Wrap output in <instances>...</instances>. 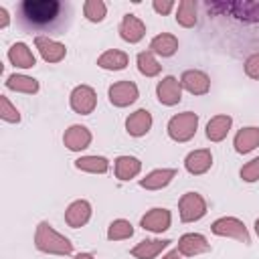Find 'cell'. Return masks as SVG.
Returning <instances> with one entry per match:
<instances>
[{
  "mask_svg": "<svg viewBox=\"0 0 259 259\" xmlns=\"http://www.w3.org/2000/svg\"><path fill=\"white\" fill-rule=\"evenodd\" d=\"M152 127V113L148 109H136L134 113H130V117L125 119V132L134 138H142L150 132Z\"/></svg>",
  "mask_w": 259,
  "mask_h": 259,
  "instance_id": "obj_18",
  "label": "cell"
},
{
  "mask_svg": "<svg viewBox=\"0 0 259 259\" xmlns=\"http://www.w3.org/2000/svg\"><path fill=\"white\" fill-rule=\"evenodd\" d=\"M127 61L130 57L119 49H109L97 57V65L105 71H121L127 67Z\"/></svg>",
  "mask_w": 259,
  "mask_h": 259,
  "instance_id": "obj_25",
  "label": "cell"
},
{
  "mask_svg": "<svg viewBox=\"0 0 259 259\" xmlns=\"http://www.w3.org/2000/svg\"><path fill=\"white\" fill-rule=\"evenodd\" d=\"M105 14H107V6L101 0H87L83 4V16L89 22H101L105 18Z\"/></svg>",
  "mask_w": 259,
  "mask_h": 259,
  "instance_id": "obj_31",
  "label": "cell"
},
{
  "mask_svg": "<svg viewBox=\"0 0 259 259\" xmlns=\"http://www.w3.org/2000/svg\"><path fill=\"white\" fill-rule=\"evenodd\" d=\"M162 259H182V255H180V251H178V249H170Z\"/></svg>",
  "mask_w": 259,
  "mask_h": 259,
  "instance_id": "obj_37",
  "label": "cell"
},
{
  "mask_svg": "<svg viewBox=\"0 0 259 259\" xmlns=\"http://www.w3.org/2000/svg\"><path fill=\"white\" fill-rule=\"evenodd\" d=\"M117 32L121 36V40L130 42V45H136L144 38L146 34V24L136 16V14H123L119 26H117Z\"/></svg>",
  "mask_w": 259,
  "mask_h": 259,
  "instance_id": "obj_12",
  "label": "cell"
},
{
  "mask_svg": "<svg viewBox=\"0 0 259 259\" xmlns=\"http://www.w3.org/2000/svg\"><path fill=\"white\" fill-rule=\"evenodd\" d=\"M16 18L28 32L63 34L71 22V4L61 0H22L16 6Z\"/></svg>",
  "mask_w": 259,
  "mask_h": 259,
  "instance_id": "obj_1",
  "label": "cell"
},
{
  "mask_svg": "<svg viewBox=\"0 0 259 259\" xmlns=\"http://www.w3.org/2000/svg\"><path fill=\"white\" fill-rule=\"evenodd\" d=\"M180 85L184 91H188L190 95H206L210 89V79L204 71L198 69H186L180 75Z\"/></svg>",
  "mask_w": 259,
  "mask_h": 259,
  "instance_id": "obj_10",
  "label": "cell"
},
{
  "mask_svg": "<svg viewBox=\"0 0 259 259\" xmlns=\"http://www.w3.org/2000/svg\"><path fill=\"white\" fill-rule=\"evenodd\" d=\"M170 239H144L136 247H132V257L136 259H156L164 249L170 247Z\"/></svg>",
  "mask_w": 259,
  "mask_h": 259,
  "instance_id": "obj_17",
  "label": "cell"
},
{
  "mask_svg": "<svg viewBox=\"0 0 259 259\" xmlns=\"http://www.w3.org/2000/svg\"><path fill=\"white\" fill-rule=\"evenodd\" d=\"M156 97L166 107L178 105L182 101V85H180V79H176L174 75H166L156 85Z\"/></svg>",
  "mask_w": 259,
  "mask_h": 259,
  "instance_id": "obj_8",
  "label": "cell"
},
{
  "mask_svg": "<svg viewBox=\"0 0 259 259\" xmlns=\"http://www.w3.org/2000/svg\"><path fill=\"white\" fill-rule=\"evenodd\" d=\"M91 140H93L91 132H89L85 125H81V123H75V125L67 127L65 134H63V144H65L71 152H81V150L89 148Z\"/></svg>",
  "mask_w": 259,
  "mask_h": 259,
  "instance_id": "obj_15",
  "label": "cell"
},
{
  "mask_svg": "<svg viewBox=\"0 0 259 259\" xmlns=\"http://www.w3.org/2000/svg\"><path fill=\"white\" fill-rule=\"evenodd\" d=\"M69 105L79 115L93 113V109L97 105V93H95V89L89 87V85H77L71 91V95H69Z\"/></svg>",
  "mask_w": 259,
  "mask_h": 259,
  "instance_id": "obj_7",
  "label": "cell"
},
{
  "mask_svg": "<svg viewBox=\"0 0 259 259\" xmlns=\"http://www.w3.org/2000/svg\"><path fill=\"white\" fill-rule=\"evenodd\" d=\"M75 168L89 174H105L109 170V160L105 156H81L75 160Z\"/></svg>",
  "mask_w": 259,
  "mask_h": 259,
  "instance_id": "obj_26",
  "label": "cell"
},
{
  "mask_svg": "<svg viewBox=\"0 0 259 259\" xmlns=\"http://www.w3.org/2000/svg\"><path fill=\"white\" fill-rule=\"evenodd\" d=\"M170 223H172V212L168 208H160V206L150 208L140 219V227L150 233H164L170 229Z\"/></svg>",
  "mask_w": 259,
  "mask_h": 259,
  "instance_id": "obj_11",
  "label": "cell"
},
{
  "mask_svg": "<svg viewBox=\"0 0 259 259\" xmlns=\"http://www.w3.org/2000/svg\"><path fill=\"white\" fill-rule=\"evenodd\" d=\"M107 97H109V103L113 107H127L140 97V89L134 81L121 79V81H115L113 85H109Z\"/></svg>",
  "mask_w": 259,
  "mask_h": 259,
  "instance_id": "obj_6",
  "label": "cell"
},
{
  "mask_svg": "<svg viewBox=\"0 0 259 259\" xmlns=\"http://www.w3.org/2000/svg\"><path fill=\"white\" fill-rule=\"evenodd\" d=\"M91 212H93V208H91V202L89 200H85V198L73 200L67 206V210H65V223L69 227H73V229H79V227H83V225L89 223Z\"/></svg>",
  "mask_w": 259,
  "mask_h": 259,
  "instance_id": "obj_14",
  "label": "cell"
},
{
  "mask_svg": "<svg viewBox=\"0 0 259 259\" xmlns=\"http://www.w3.org/2000/svg\"><path fill=\"white\" fill-rule=\"evenodd\" d=\"M34 47H36L38 55L42 57V61H47V63H61L67 55V47L47 34H36Z\"/></svg>",
  "mask_w": 259,
  "mask_h": 259,
  "instance_id": "obj_9",
  "label": "cell"
},
{
  "mask_svg": "<svg viewBox=\"0 0 259 259\" xmlns=\"http://www.w3.org/2000/svg\"><path fill=\"white\" fill-rule=\"evenodd\" d=\"M231 125H233V117H231V115H227V113L214 115V117H210L208 123H206V138H208L210 142H223V140L227 138Z\"/></svg>",
  "mask_w": 259,
  "mask_h": 259,
  "instance_id": "obj_23",
  "label": "cell"
},
{
  "mask_svg": "<svg viewBox=\"0 0 259 259\" xmlns=\"http://www.w3.org/2000/svg\"><path fill=\"white\" fill-rule=\"evenodd\" d=\"M115 178L119 180H132L142 172V162L136 156H117L113 164Z\"/></svg>",
  "mask_w": 259,
  "mask_h": 259,
  "instance_id": "obj_22",
  "label": "cell"
},
{
  "mask_svg": "<svg viewBox=\"0 0 259 259\" xmlns=\"http://www.w3.org/2000/svg\"><path fill=\"white\" fill-rule=\"evenodd\" d=\"M178 51V38L170 32H160L150 40V53L160 57H172Z\"/></svg>",
  "mask_w": 259,
  "mask_h": 259,
  "instance_id": "obj_24",
  "label": "cell"
},
{
  "mask_svg": "<svg viewBox=\"0 0 259 259\" xmlns=\"http://www.w3.org/2000/svg\"><path fill=\"white\" fill-rule=\"evenodd\" d=\"M212 166V154L210 150L206 148H200V150H192L186 158H184V168L188 174H194V176H200L204 172H208Z\"/></svg>",
  "mask_w": 259,
  "mask_h": 259,
  "instance_id": "obj_16",
  "label": "cell"
},
{
  "mask_svg": "<svg viewBox=\"0 0 259 259\" xmlns=\"http://www.w3.org/2000/svg\"><path fill=\"white\" fill-rule=\"evenodd\" d=\"M239 174H241V178L245 182H257L259 180V156L253 158V160H249L247 164H243V168H241Z\"/></svg>",
  "mask_w": 259,
  "mask_h": 259,
  "instance_id": "obj_33",
  "label": "cell"
},
{
  "mask_svg": "<svg viewBox=\"0 0 259 259\" xmlns=\"http://www.w3.org/2000/svg\"><path fill=\"white\" fill-rule=\"evenodd\" d=\"M136 63H138V71H140L144 77H156V75H160V71H162V65L156 61L154 53H150V51L138 53Z\"/></svg>",
  "mask_w": 259,
  "mask_h": 259,
  "instance_id": "obj_29",
  "label": "cell"
},
{
  "mask_svg": "<svg viewBox=\"0 0 259 259\" xmlns=\"http://www.w3.org/2000/svg\"><path fill=\"white\" fill-rule=\"evenodd\" d=\"M176 176L174 168H156L152 172H148L144 178H140V186L146 190H162L164 186H168Z\"/></svg>",
  "mask_w": 259,
  "mask_h": 259,
  "instance_id": "obj_19",
  "label": "cell"
},
{
  "mask_svg": "<svg viewBox=\"0 0 259 259\" xmlns=\"http://www.w3.org/2000/svg\"><path fill=\"white\" fill-rule=\"evenodd\" d=\"M73 259H95V257H93L91 253H77Z\"/></svg>",
  "mask_w": 259,
  "mask_h": 259,
  "instance_id": "obj_38",
  "label": "cell"
},
{
  "mask_svg": "<svg viewBox=\"0 0 259 259\" xmlns=\"http://www.w3.org/2000/svg\"><path fill=\"white\" fill-rule=\"evenodd\" d=\"M176 22L184 28H192L198 22L196 16V2L194 0H182L176 6Z\"/></svg>",
  "mask_w": 259,
  "mask_h": 259,
  "instance_id": "obj_28",
  "label": "cell"
},
{
  "mask_svg": "<svg viewBox=\"0 0 259 259\" xmlns=\"http://www.w3.org/2000/svg\"><path fill=\"white\" fill-rule=\"evenodd\" d=\"M132 235H134V227L125 219H115L107 227V239L109 241H123V239H130Z\"/></svg>",
  "mask_w": 259,
  "mask_h": 259,
  "instance_id": "obj_30",
  "label": "cell"
},
{
  "mask_svg": "<svg viewBox=\"0 0 259 259\" xmlns=\"http://www.w3.org/2000/svg\"><path fill=\"white\" fill-rule=\"evenodd\" d=\"M8 61L18 69H32L36 65V57L26 42H14L8 49Z\"/></svg>",
  "mask_w": 259,
  "mask_h": 259,
  "instance_id": "obj_21",
  "label": "cell"
},
{
  "mask_svg": "<svg viewBox=\"0 0 259 259\" xmlns=\"http://www.w3.org/2000/svg\"><path fill=\"white\" fill-rule=\"evenodd\" d=\"M255 233H257V237H259V219L255 221Z\"/></svg>",
  "mask_w": 259,
  "mask_h": 259,
  "instance_id": "obj_39",
  "label": "cell"
},
{
  "mask_svg": "<svg viewBox=\"0 0 259 259\" xmlns=\"http://www.w3.org/2000/svg\"><path fill=\"white\" fill-rule=\"evenodd\" d=\"M10 22V16H8V10L4 6H0V28H6Z\"/></svg>",
  "mask_w": 259,
  "mask_h": 259,
  "instance_id": "obj_36",
  "label": "cell"
},
{
  "mask_svg": "<svg viewBox=\"0 0 259 259\" xmlns=\"http://www.w3.org/2000/svg\"><path fill=\"white\" fill-rule=\"evenodd\" d=\"M198 130V115L194 111H182V113H176L168 119V125H166V132L170 136V140L174 142H188L194 138Z\"/></svg>",
  "mask_w": 259,
  "mask_h": 259,
  "instance_id": "obj_3",
  "label": "cell"
},
{
  "mask_svg": "<svg viewBox=\"0 0 259 259\" xmlns=\"http://www.w3.org/2000/svg\"><path fill=\"white\" fill-rule=\"evenodd\" d=\"M174 6H176V4H174V0H154V2H152V8H154L158 14H162V16H164V14H168Z\"/></svg>",
  "mask_w": 259,
  "mask_h": 259,
  "instance_id": "obj_35",
  "label": "cell"
},
{
  "mask_svg": "<svg viewBox=\"0 0 259 259\" xmlns=\"http://www.w3.org/2000/svg\"><path fill=\"white\" fill-rule=\"evenodd\" d=\"M233 146H235V152H239V154H249V152H253V150L259 146V127H255V125L241 127V130L235 134Z\"/></svg>",
  "mask_w": 259,
  "mask_h": 259,
  "instance_id": "obj_20",
  "label": "cell"
},
{
  "mask_svg": "<svg viewBox=\"0 0 259 259\" xmlns=\"http://www.w3.org/2000/svg\"><path fill=\"white\" fill-rule=\"evenodd\" d=\"M0 117L8 123H18L20 121V111L10 103L6 95H0Z\"/></svg>",
  "mask_w": 259,
  "mask_h": 259,
  "instance_id": "obj_32",
  "label": "cell"
},
{
  "mask_svg": "<svg viewBox=\"0 0 259 259\" xmlns=\"http://www.w3.org/2000/svg\"><path fill=\"white\" fill-rule=\"evenodd\" d=\"M176 249L184 257H194V255H200V253H208L210 251V243L200 233H184L178 239V247Z\"/></svg>",
  "mask_w": 259,
  "mask_h": 259,
  "instance_id": "obj_13",
  "label": "cell"
},
{
  "mask_svg": "<svg viewBox=\"0 0 259 259\" xmlns=\"http://www.w3.org/2000/svg\"><path fill=\"white\" fill-rule=\"evenodd\" d=\"M6 87L12 91H20V93H36L38 91V81L34 77L22 75V73H12L6 77Z\"/></svg>",
  "mask_w": 259,
  "mask_h": 259,
  "instance_id": "obj_27",
  "label": "cell"
},
{
  "mask_svg": "<svg viewBox=\"0 0 259 259\" xmlns=\"http://www.w3.org/2000/svg\"><path fill=\"white\" fill-rule=\"evenodd\" d=\"M34 247L49 255H71L73 253V243L65 235L57 233L53 225H49L47 221H40L36 227Z\"/></svg>",
  "mask_w": 259,
  "mask_h": 259,
  "instance_id": "obj_2",
  "label": "cell"
},
{
  "mask_svg": "<svg viewBox=\"0 0 259 259\" xmlns=\"http://www.w3.org/2000/svg\"><path fill=\"white\" fill-rule=\"evenodd\" d=\"M178 214L182 223L200 221L206 214V200L198 192H184L178 200Z\"/></svg>",
  "mask_w": 259,
  "mask_h": 259,
  "instance_id": "obj_5",
  "label": "cell"
},
{
  "mask_svg": "<svg viewBox=\"0 0 259 259\" xmlns=\"http://www.w3.org/2000/svg\"><path fill=\"white\" fill-rule=\"evenodd\" d=\"M210 231L217 237H229V239H235V241L245 243V245L251 243V235H249L245 223L241 219H237V217H221V219H217L210 225Z\"/></svg>",
  "mask_w": 259,
  "mask_h": 259,
  "instance_id": "obj_4",
  "label": "cell"
},
{
  "mask_svg": "<svg viewBox=\"0 0 259 259\" xmlns=\"http://www.w3.org/2000/svg\"><path fill=\"white\" fill-rule=\"evenodd\" d=\"M245 75L259 81V53H253L245 61Z\"/></svg>",
  "mask_w": 259,
  "mask_h": 259,
  "instance_id": "obj_34",
  "label": "cell"
}]
</instances>
